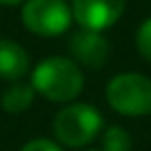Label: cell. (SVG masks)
<instances>
[{"label":"cell","mask_w":151,"mask_h":151,"mask_svg":"<svg viewBox=\"0 0 151 151\" xmlns=\"http://www.w3.org/2000/svg\"><path fill=\"white\" fill-rule=\"evenodd\" d=\"M85 79L81 66L64 56L44 58L31 75V87L35 89V93L58 104H66L79 97Z\"/></svg>","instance_id":"cell-1"},{"label":"cell","mask_w":151,"mask_h":151,"mask_svg":"<svg viewBox=\"0 0 151 151\" xmlns=\"http://www.w3.org/2000/svg\"><path fill=\"white\" fill-rule=\"evenodd\" d=\"M106 99L110 108L122 116L151 114V79L141 73H120L106 85Z\"/></svg>","instance_id":"cell-2"},{"label":"cell","mask_w":151,"mask_h":151,"mask_svg":"<svg viewBox=\"0 0 151 151\" xmlns=\"http://www.w3.org/2000/svg\"><path fill=\"white\" fill-rule=\"evenodd\" d=\"M104 128L101 114L91 104H70L54 118V134L66 147L89 145Z\"/></svg>","instance_id":"cell-3"},{"label":"cell","mask_w":151,"mask_h":151,"mask_svg":"<svg viewBox=\"0 0 151 151\" xmlns=\"http://www.w3.org/2000/svg\"><path fill=\"white\" fill-rule=\"evenodd\" d=\"M21 19L31 33L58 37L70 27L73 11L66 0H25Z\"/></svg>","instance_id":"cell-4"},{"label":"cell","mask_w":151,"mask_h":151,"mask_svg":"<svg viewBox=\"0 0 151 151\" xmlns=\"http://www.w3.org/2000/svg\"><path fill=\"white\" fill-rule=\"evenodd\" d=\"M126 0H70L73 19L83 29L104 31L124 13Z\"/></svg>","instance_id":"cell-5"},{"label":"cell","mask_w":151,"mask_h":151,"mask_svg":"<svg viewBox=\"0 0 151 151\" xmlns=\"http://www.w3.org/2000/svg\"><path fill=\"white\" fill-rule=\"evenodd\" d=\"M70 60H75L83 68H101L110 56V42L101 31L93 29H79L70 35L68 42Z\"/></svg>","instance_id":"cell-6"},{"label":"cell","mask_w":151,"mask_h":151,"mask_svg":"<svg viewBox=\"0 0 151 151\" xmlns=\"http://www.w3.org/2000/svg\"><path fill=\"white\" fill-rule=\"evenodd\" d=\"M29 70V56L25 48L9 37H0V79L21 81Z\"/></svg>","instance_id":"cell-7"},{"label":"cell","mask_w":151,"mask_h":151,"mask_svg":"<svg viewBox=\"0 0 151 151\" xmlns=\"http://www.w3.org/2000/svg\"><path fill=\"white\" fill-rule=\"evenodd\" d=\"M35 99V89L31 87V83H13L4 95H2V108L6 114H21L25 112Z\"/></svg>","instance_id":"cell-8"},{"label":"cell","mask_w":151,"mask_h":151,"mask_svg":"<svg viewBox=\"0 0 151 151\" xmlns=\"http://www.w3.org/2000/svg\"><path fill=\"white\" fill-rule=\"evenodd\" d=\"M101 151H132V139L122 126H110L101 134Z\"/></svg>","instance_id":"cell-9"},{"label":"cell","mask_w":151,"mask_h":151,"mask_svg":"<svg viewBox=\"0 0 151 151\" xmlns=\"http://www.w3.org/2000/svg\"><path fill=\"white\" fill-rule=\"evenodd\" d=\"M137 50L145 60H151V17L145 19L139 29H137V37H134Z\"/></svg>","instance_id":"cell-10"},{"label":"cell","mask_w":151,"mask_h":151,"mask_svg":"<svg viewBox=\"0 0 151 151\" xmlns=\"http://www.w3.org/2000/svg\"><path fill=\"white\" fill-rule=\"evenodd\" d=\"M21 151H62V147L50 139H33L21 147Z\"/></svg>","instance_id":"cell-11"},{"label":"cell","mask_w":151,"mask_h":151,"mask_svg":"<svg viewBox=\"0 0 151 151\" xmlns=\"http://www.w3.org/2000/svg\"><path fill=\"white\" fill-rule=\"evenodd\" d=\"M21 2H25V0H0V4H4V6H17Z\"/></svg>","instance_id":"cell-12"},{"label":"cell","mask_w":151,"mask_h":151,"mask_svg":"<svg viewBox=\"0 0 151 151\" xmlns=\"http://www.w3.org/2000/svg\"><path fill=\"white\" fill-rule=\"evenodd\" d=\"M85 151H101V149H85Z\"/></svg>","instance_id":"cell-13"}]
</instances>
